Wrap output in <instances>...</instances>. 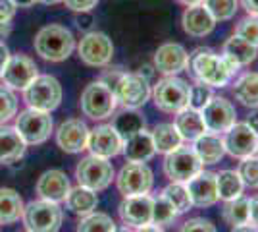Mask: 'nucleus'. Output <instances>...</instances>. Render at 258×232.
<instances>
[{"label":"nucleus","instance_id":"obj_40","mask_svg":"<svg viewBox=\"0 0 258 232\" xmlns=\"http://www.w3.org/2000/svg\"><path fill=\"white\" fill-rule=\"evenodd\" d=\"M239 176L243 180V184L248 188H258V157L256 155H250L241 159V165H239Z\"/></svg>","mask_w":258,"mask_h":232},{"label":"nucleus","instance_id":"obj_28","mask_svg":"<svg viewBox=\"0 0 258 232\" xmlns=\"http://www.w3.org/2000/svg\"><path fill=\"white\" fill-rule=\"evenodd\" d=\"M66 205H68V209L72 211V213L85 217V215H89V213H93V211L97 209V192L85 188V186L72 188L70 194H68V198H66Z\"/></svg>","mask_w":258,"mask_h":232},{"label":"nucleus","instance_id":"obj_32","mask_svg":"<svg viewBox=\"0 0 258 232\" xmlns=\"http://www.w3.org/2000/svg\"><path fill=\"white\" fill-rule=\"evenodd\" d=\"M112 126L121 135V140H127L133 133L141 132L145 128V118H143V114L137 109H123L121 112L116 114Z\"/></svg>","mask_w":258,"mask_h":232},{"label":"nucleus","instance_id":"obj_42","mask_svg":"<svg viewBox=\"0 0 258 232\" xmlns=\"http://www.w3.org/2000/svg\"><path fill=\"white\" fill-rule=\"evenodd\" d=\"M214 97L212 93V87L210 85H205V83H195L191 85V93H189V107L195 109V111H203L206 107V103Z\"/></svg>","mask_w":258,"mask_h":232},{"label":"nucleus","instance_id":"obj_33","mask_svg":"<svg viewBox=\"0 0 258 232\" xmlns=\"http://www.w3.org/2000/svg\"><path fill=\"white\" fill-rule=\"evenodd\" d=\"M216 184H218V198L220 199H235L243 194V180L237 170H222L216 174Z\"/></svg>","mask_w":258,"mask_h":232},{"label":"nucleus","instance_id":"obj_47","mask_svg":"<svg viewBox=\"0 0 258 232\" xmlns=\"http://www.w3.org/2000/svg\"><path fill=\"white\" fill-rule=\"evenodd\" d=\"M243 4V8L247 10L248 16H256L258 18V0H239Z\"/></svg>","mask_w":258,"mask_h":232},{"label":"nucleus","instance_id":"obj_54","mask_svg":"<svg viewBox=\"0 0 258 232\" xmlns=\"http://www.w3.org/2000/svg\"><path fill=\"white\" fill-rule=\"evenodd\" d=\"M179 4L183 6H193V4H201V2H205V0H177Z\"/></svg>","mask_w":258,"mask_h":232},{"label":"nucleus","instance_id":"obj_26","mask_svg":"<svg viewBox=\"0 0 258 232\" xmlns=\"http://www.w3.org/2000/svg\"><path fill=\"white\" fill-rule=\"evenodd\" d=\"M25 142L12 126H0V165H8L25 153Z\"/></svg>","mask_w":258,"mask_h":232},{"label":"nucleus","instance_id":"obj_56","mask_svg":"<svg viewBox=\"0 0 258 232\" xmlns=\"http://www.w3.org/2000/svg\"><path fill=\"white\" fill-rule=\"evenodd\" d=\"M114 232H131L127 226H123V228H114Z\"/></svg>","mask_w":258,"mask_h":232},{"label":"nucleus","instance_id":"obj_53","mask_svg":"<svg viewBox=\"0 0 258 232\" xmlns=\"http://www.w3.org/2000/svg\"><path fill=\"white\" fill-rule=\"evenodd\" d=\"M135 232H164L160 226H154V224H147V226H141Z\"/></svg>","mask_w":258,"mask_h":232},{"label":"nucleus","instance_id":"obj_1","mask_svg":"<svg viewBox=\"0 0 258 232\" xmlns=\"http://www.w3.org/2000/svg\"><path fill=\"white\" fill-rule=\"evenodd\" d=\"M189 68L197 81L210 87H226L239 66L224 55H216L210 49H197L189 56Z\"/></svg>","mask_w":258,"mask_h":232},{"label":"nucleus","instance_id":"obj_6","mask_svg":"<svg viewBox=\"0 0 258 232\" xmlns=\"http://www.w3.org/2000/svg\"><path fill=\"white\" fill-rule=\"evenodd\" d=\"M79 105H81V112L87 118L104 120V118H110L114 114L116 107H118V101H116L114 91L106 87L102 81H93L81 93V103Z\"/></svg>","mask_w":258,"mask_h":232},{"label":"nucleus","instance_id":"obj_24","mask_svg":"<svg viewBox=\"0 0 258 232\" xmlns=\"http://www.w3.org/2000/svg\"><path fill=\"white\" fill-rule=\"evenodd\" d=\"M173 126L179 132L181 140H185V142H195L199 135H203L206 132V126L201 111H195L191 107H185L183 111L175 114Z\"/></svg>","mask_w":258,"mask_h":232},{"label":"nucleus","instance_id":"obj_35","mask_svg":"<svg viewBox=\"0 0 258 232\" xmlns=\"http://www.w3.org/2000/svg\"><path fill=\"white\" fill-rule=\"evenodd\" d=\"M162 196L172 203L177 213H187L193 207L185 182H172V184H168L166 188L162 190Z\"/></svg>","mask_w":258,"mask_h":232},{"label":"nucleus","instance_id":"obj_31","mask_svg":"<svg viewBox=\"0 0 258 232\" xmlns=\"http://www.w3.org/2000/svg\"><path fill=\"white\" fill-rule=\"evenodd\" d=\"M151 135H152V142H154L156 153H164V155H168L170 151L177 149L183 142L181 135L175 130L173 124H158L151 132Z\"/></svg>","mask_w":258,"mask_h":232},{"label":"nucleus","instance_id":"obj_50","mask_svg":"<svg viewBox=\"0 0 258 232\" xmlns=\"http://www.w3.org/2000/svg\"><path fill=\"white\" fill-rule=\"evenodd\" d=\"M231 232H258V228L250 222H245V224H239V226H233Z\"/></svg>","mask_w":258,"mask_h":232},{"label":"nucleus","instance_id":"obj_22","mask_svg":"<svg viewBox=\"0 0 258 232\" xmlns=\"http://www.w3.org/2000/svg\"><path fill=\"white\" fill-rule=\"evenodd\" d=\"M70 190H72L70 178L66 176V172H62V170H46L37 180V194H39V198L46 199V201H52V203L66 201Z\"/></svg>","mask_w":258,"mask_h":232},{"label":"nucleus","instance_id":"obj_2","mask_svg":"<svg viewBox=\"0 0 258 232\" xmlns=\"http://www.w3.org/2000/svg\"><path fill=\"white\" fill-rule=\"evenodd\" d=\"M74 49H76V39H74L72 31L58 23H50V25L43 27L35 37L37 55L50 62L66 60L74 53Z\"/></svg>","mask_w":258,"mask_h":232},{"label":"nucleus","instance_id":"obj_44","mask_svg":"<svg viewBox=\"0 0 258 232\" xmlns=\"http://www.w3.org/2000/svg\"><path fill=\"white\" fill-rule=\"evenodd\" d=\"M62 2H66V6H68L70 10L81 14V12H91L100 0H62Z\"/></svg>","mask_w":258,"mask_h":232},{"label":"nucleus","instance_id":"obj_8","mask_svg":"<svg viewBox=\"0 0 258 232\" xmlns=\"http://www.w3.org/2000/svg\"><path fill=\"white\" fill-rule=\"evenodd\" d=\"M76 178L79 186L100 192V190H106L112 184L114 166L108 159H102L97 155H89V157L79 161V165L76 168Z\"/></svg>","mask_w":258,"mask_h":232},{"label":"nucleus","instance_id":"obj_13","mask_svg":"<svg viewBox=\"0 0 258 232\" xmlns=\"http://www.w3.org/2000/svg\"><path fill=\"white\" fill-rule=\"evenodd\" d=\"M224 147L226 153H229L235 159H245L250 155H256L258 151V133L248 126L247 122L233 124L226 133H224Z\"/></svg>","mask_w":258,"mask_h":232},{"label":"nucleus","instance_id":"obj_49","mask_svg":"<svg viewBox=\"0 0 258 232\" xmlns=\"http://www.w3.org/2000/svg\"><path fill=\"white\" fill-rule=\"evenodd\" d=\"M247 124L250 126V128H252V130H254V132L258 133V109L254 112H250V114L247 116Z\"/></svg>","mask_w":258,"mask_h":232},{"label":"nucleus","instance_id":"obj_14","mask_svg":"<svg viewBox=\"0 0 258 232\" xmlns=\"http://www.w3.org/2000/svg\"><path fill=\"white\" fill-rule=\"evenodd\" d=\"M201 114L205 120L206 132L214 133H226L237 120L235 107L226 97H216V95L206 103Z\"/></svg>","mask_w":258,"mask_h":232},{"label":"nucleus","instance_id":"obj_36","mask_svg":"<svg viewBox=\"0 0 258 232\" xmlns=\"http://www.w3.org/2000/svg\"><path fill=\"white\" fill-rule=\"evenodd\" d=\"M116 222L112 221V217L106 213H89L85 215L79 224H77V232H114Z\"/></svg>","mask_w":258,"mask_h":232},{"label":"nucleus","instance_id":"obj_52","mask_svg":"<svg viewBox=\"0 0 258 232\" xmlns=\"http://www.w3.org/2000/svg\"><path fill=\"white\" fill-rule=\"evenodd\" d=\"M12 2H14L16 8H29V6H33L37 0H12Z\"/></svg>","mask_w":258,"mask_h":232},{"label":"nucleus","instance_id":"obj_30","mask_svg":"<svg viewBox=\"0 0 258 232\" xmlns=\"http://www.w3.org/2000/svg\"><path fill=\"white\" fill-rule=\"evenodd\" d=\"M22 196L12 188H0V224H12L23 215Z\"/></svg>","mask_w":258,"mask_h":232},{"label":"nucleus","instance_id":"obj_20","mask_svg":"<svg viewBox=\"0 0 258 232\" xmlns=\"http://www.w3.org/2000/svg\"><path fill=\"white\" fill-rule=\"evenodd\" d=\"M189 198L195 207H210L218 201V184H216V172H199L191 180L185 182Z\"/></svg>","mask_w":258,"mask_h":232},{"label":"nucleus","instance_id":"obj_41","mask_svg":"<svg viewBox=\"0 0 258 232\" xmlns=\"http://www.w3.org/2000/svg\"><path fill=\"white\" fill-rule=\"evenodd\" d=\"M235 35L245 39L247 43L258 49V18L256 16H247L235 25Z\"/></svg>","mask_w":258,"mask_h":232},{"label":"nucleus","instance_id":"obj_11","mask_svg":"<svg viewBox=\"0 0 258 232\" xmlns=\"http://www.w3.org/2000/svg\"><path fill=\"white\" fill-rule=\"evenodd\" d=\"M119 194L123 198L131 196H143L149 194L154 184V176L149 165L145 163H127L121 166L118 178H116Z\"/></svg>","mask_w":258,"mask_h":232},{"label":"nucleus","instance_id":"obj_29","mask_svg":"<svg viewBox=\"0 0 258 232\" xmlns=\"http://www.w3.org/2000/svg\"><path fill=\"white\" fill-rule=\"evenodd\" d=\"M235 99L248 109H258V72H247L233 83Z\"/></svg>","mask_w":258,"mask_h":232},{"label":"nucleus","instance_id":"obj_25","mask_svg":"<svg viewBox=\"0 0 258 232\" xmlns=\"http://www.w3.org/2000/svg\"><path fill=\"white\" fill-rule=\"evenodd\" d=\"M195 153L199 155V159L203 161V165H216L220 163V159L226 155L224 140L220 137V133L205 132L195 140L193 145Z\"/></svg>","mask_w":258,"mask_h":232},{"label":"nucleus","instance_id":"obj_27","mask_svg":"<svg viewBox=\"0 0 258 232\" xmlns=\"http://www.w3.org/2000/svg\"><path fill=\"white\" fill-rule=\"evenodd\" d=\"M222 55L241 68L250 64V62H254V58H256V47H252L245 39H241L239 35L233 33L224 43V53Z\"/></svg>","mask_w":258,"mask_h":232},{"label":"nucleus","instance_id":"obj_5","mask_svg":"<svg viewBox=\"0 0 258 232\" xmlns=\"http://www.w3.org/2000/svg\"><path fill=\"white\" fill-rule=\"evenodd\" d=\"M23 222L29 232H58L64 221V213L58 203L37 199L23 207Z\"/></svg>","mask_w":258,"mask_h":232},{"label":"nucleus","instance_id":"obj_45","mask_svg":"<svg viewBox=\"0 0 258 232\" xmlns=\"http://www.w3.org/2000/svg\"><path fill=\"white\" fill-rule=\"evenodd\" d=\"M16 14V6L12 0H0V22H12Z\"/></svg>","mask_w":258,"mask_h":232},{"label":"nucleus","instance_id":"obj_7","mask_svg":"<svg viewBox=\"0 0 258 232\" xmlns=\"http://www.w3.org/2000/svg\"><path fill=\"white\" fill-rule=\"evenodd\" d=\"M52 126L54 124L50 112L27 109V111L16 114V126L14 128L22 135L25 145H41L50 137Z\"/></svg>","mask_w":258,"mask_h":232},{"label":"nucleus","instance_id":"obj_4","mask_svg":"<svg viewBox=\"0 0 258 232\" xmlns=\"http://www.w3.org/2000/svg\"><path fill=\"white\" fill-rule=\"evenodd\" d=\"M23 101L29 109L43 112H52L62 103V85L54 76H37L23 89Z\"/></svg>","mask_w":258,"mask_h":232},{"label":"nucleus","instance_id":"obj_12","mask_svg":"<svg viewBox=\"0 0 258 232\" xmlns=\"http://www.w3.org/2000/svg\"><path fill=\"white\" fill-rule=\"evenodd\" d=\"M77 53L87 66L102 68L110 64V60L114 56V44L106 33L91 31L81 39V43L77 47Z\"/></svg>","mask_w":258,"mask_h":232},{"label":"nucleus","instance_id":"obj_19","mask_svg":"<svg viewBox=\"0 0 258 232\" xmlns=\"http://www.w3.org/2000/svg\"><path fill=\"white\" fill-rule=\"evenodd\" d=\"M154 66L164 76H177L189 68V53L177 43H164L154 55Z\"/></svg>","mask_w":258,"mask_h":232},{"label":"nucleus","instance_id":"obj_17","mask_svg":"<svg viewBox=\"0 0 258 232\" xmlns=\"http://www.w3.org/2000/svg\"><path fill=\"white\" fill-rule=\"evenodd\" d=\"M118 213L125 226H133V228L147 226L152 222V198L149 194L123 198L118 207Z\"/></svg>","mask_w":258,"mask_h":232},{"label":"nucleus","instance_id":"obj_46","mask_svg":"<svg viewBox=\"0 0 258 232\" xmlns=\"http://www.w3.org/2000/svg\"><path fill=\"white\" fill-rule=\"evenodd\" d=\"M248 222L254 224L258 228V196L254 199H250V205H248Z\"/></svg>","mask_w":258,"mask_h":232},{"label":"nucleus","instance_id":"obj_3","mask_svg":"<svg viewBox=\"0 0 258 232\" xmlns=\"http://www.w3.org/2000/svg\"><path fill=\"white\" fill-rule=\"evenodd\" d=\"M191 85L177 76H166L152 89V99L156 109L168 114H177L185 107H189Z\"/></svg>","mask_w":258,"mask_h":232},{"label":"nucleus","instance_id":"obj_43","mask_svg":"<svg viewBox=\"0 0 258 232\" xmlns=\"http://www.w3.org/2000/svg\"><path fill=\"white\" fill-rule=\"evenodd\" d=\"M179 232H218V230H216V226L210 221L201 219V217H195V219H189L187 222H183Z\"/></svg>","mask_w":258,"mask_h":232},{"label":"nucleus","instance_id":"obj_16","mask_svg":"<svg viewBox=\"0 0 258 232\" xmlns=\"http://www.w3.org/2000/svg\"><path fill=\"white\" fill-rule=\"evenodd\" d=\"M87 149L91 151V155H97L102 159H112V157L121 153L123 140L112 124H100L97 128L89 130Z\"/></svg>","mask_w":258,"mask_h":232},{"label":"nucleus","instance_id":"obj_38","mask_svg":"<svg viewBox=\"0 0 258 232\" xmlns=\"http://www.w3.org/2000/svg\"><path fill=\"white\" fill-rule=\"evenodd\" d=\"M208 12L214 16L216 22H227L235 16L239 8V0H205L203 2Z\"/></svg>","mask_w":258,"mask_h":232},{"label":"nucleus","instance_id":"obj_9","mask_svg":"<svg viewBox=\"0 0 258 232\" xmlns=\"http://www.w3.org/2000/svg\"><path fill=\"white\" fill-rule=\"evenodd\" d=\"M201 170H203V161L195 153L193 147L179 145L164 159V174L172 182H187Z\"/></svg>","mask_w":258,"mask_h":232},{"label":"nucleus","instance_id":"obj_23","mask_svg":"<svg viewBox=\"0 0 258 232\" xmlns=\"http://www.w3.org/2000/svg\"><path fill=\"white\" fill-rule=\"evenodd\" d=\"M121 153L125 155L127 163H147V161H151L152 157H154V153H156L151 132H147L143 128L141 132L133 133L131 137L123 140Z\"/></svg>","mask_w":258,"mask_h":232},{"label":"nucleus","instance_id":"obj_15","mask_svg":"<svg viewBox=\"0 0 258 232\" xmlns=\"http://www.w3.org/2000/svg\"><path fill=\"white\" fill-rule=\"evenodd\" d=\"M39 76V68L35 64V60H31L25 55H14L8 58L6 66L2 70V81L4 85L10 89H25L31 83L35 77Z\"/></svg>","mask_w":258,"mask_h":232},{"label":"nucleus","instance_id":"obj_21","mask_svg":"<svg viewBox=\"0 0 258 232\" xmlns=\"http://www.w3.org/2000/svg\"><path fill=\"white\" fill-rule=\"evenodd\" d=\"M181 25L183 31L191 37H206L214 31L216 20L214 16L208 12L205 4H193L187 6L181 16Z\"/></svg>","mask_w":258,"mask_h":232},{"label":"nucleus","instance_id":"obj_18","mask_svg":"<svg viewBox=\"0 0 258 232\" xmlns=\"http://www.w3.org/2000/svg\"><path fill=\"white\" fill-rule=\"evenodd\" d=\"M87 140L89 128L79 118L64 120L56 130V144L66 153H81L83 149H87Z\"/></svg>","mask_w":258,"mask_h":232},{"label":"nucleus","instance_id":"obj_34","mask_svg":"<svg viewBox=\"0 0 258 232\" xmlns=\"http://www.w3.org/2000/svg\"><path fill=\"white\" fill-rule=\"evenodd\" d=\"M248 205H250V199L243 198V196L226 201V205L222 209L224 221L231 226H239V224L248 222Z\"/></svg>","mask_w":258,"mask_h":232},{"label":"nucleus","instance_id":"obj_37","mask_svg":"<svg viewBox=\"0 0 258 232\" xmlns=\"http://www.w3.org/2000/svg\"><path fill=\"white\" fill-rule=\"evenodd\" d=\"M179 213L175 211L172 203L168 201V199L164 198V196H158V198H152V222L154 226H170L173 221H175V217H177Z\"/></svg>","mask_w":258,"mask_h":232},{"label":"nucleus","instance_id":"obj_48","mask_svg":"<svg viewBox=\"0 0 258 232\" xmlns=\"http://www.w3.org/2000/svg\"><path fill=\"white\" fill-rule=\"evenodd\" d=\"M8 58H10V51H8L6 44L0 41V74H2V70H4V66H6Z\"/></svg>","mask_w":258,"mask_h":232},{"label":"nucleus","instance_id":"obj_55","mask_svg":"<svg viewBox=\"0 0 258 232\" xmlns=\"http://www.w3.org/2000/svg\"><path fill=\"white\" fill-rule=\"evenodd\" d=\"M43 4H58V2H62V0H41Z\"/></svg>","mask_w":258,"mask_h":232},{"label":"nucleus","instance_id":"obj_10","mask_svg":"<svg viewBox=\"0 0 258 232\" xmlns=\"http://www.w3.org/2000/svg\"><path fill=\"white\" fill-rule=\"evenodd\" d=\"M112 91L123 109H139L152 93L149 79L143 77V74H121Z\"/></svg>","mask_w":258,"mask_h":232},{"label":"nucleus","instance_id":"obj_51","mask_svg":"<svg viewBox=\"0 0 258 232\" xmlns=\"http://www.w3.org/2000/svg\"><path fill=\"white\" fill-rule=\"evenodd\" d=\"M12 31V22H0V39H6Z\"/></svg>","mask_w":258,"mask_h":232},{"label":"nucleus","instance_id":"obj_39","mask_svg":"<svg viewBox=\"0 0 258 232\" xmlns=\"http://www.w3.org/2000/svg\"><path fill=\"white\" fill-rule=\"evenodd\" d=\"M16 114H18V97L10 87L0 85V124H6Z\"/></svg>","mask_w":258,"mask_h":232}]
</instances>
